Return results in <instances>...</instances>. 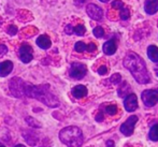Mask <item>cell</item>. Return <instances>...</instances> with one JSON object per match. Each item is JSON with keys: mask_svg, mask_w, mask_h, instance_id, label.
Returning <instances> with one entry per match:
<instances>
[{"mask_svg": "<svg viewBox=\"0 0 158 147\" xmlns=\"http://www.w3.org/2000/svg\"><path fill=\"white\" fill-rule=\"evenodd\" d=\"M124 67L130 71L131 75L139 84L150 83L151 77L146 69L145 62L135 53H128L124 58Z\"/></svg>", "mask_w": 158, "mask_h": 147, "instance_id": "cell-1", "label": "cell"}, {"mask_svg": "<svg viewBox=\"0 0 158 147\" xmlns=\"http://www.w3.org/2000/svg\"><path fill=\"white\" fill-rule=\"evenodd\" d=\"M48 85H32L30 83L24 82L23 84V96H27L30 98L41 101L45 105L50 108H57L59 105V101L54 95L50 91Z\"/></svg>", "mask_w": 158, "mask_h": 147, "instance_id": "cell-2", "label": "cell"}, {"mask_svg": "<svg viewBox=\"0 0 158 147\" xmlns=\"http://www.w3.org/2000/svg\"><path fill=\"white\" fill-rule=\"evenodd\" d=\"M59 139L68 147H81L83 144V133L75 126L66 127L59 132Z\"/></svg>", "mask_w": 158, "mask_h": 147, "instance_id": "cell-3", "label": "cell"}, {"mask_svg": "<svg viewBox=\"0 0 158 147\" xmlns=\"http://www.w3.org/2000/svg\"><path fill=\"white\" fill-rule=\"evenodd\" d=\"M142 101L148 108H152L158 102V88L157 89H146L141 95Z\"/></svg>", "mask_w": 158, "mask_h": 147, "instance_id": "cell-4", "label": "cell"}, {"mask_svg": "<svg viewBox=\"0 0 158 147\" xmlns=\"http://www.w3.org/2000/svg\"><path fill=\"white\" fill-rule=\"evenodd\" d=\"M87 73V68H86L85 64L80 63V62H73L70 67V71H69V74L72 79L74 80H81Z\"/></svg>", "mask_w": 158, "mask_h": 147, "instance_id": "cell-5", "label": "cell"}, {"mask_svg": "<svg viewBox=\"0 0 158 147\" xmlns=\"http://www.w3.org/2000/svg\"><path fill=\"white\" fill-rule=\"evenodd\" d=\"M23 84L24 81L19 77H13L10 81L9 87H10V91L14 97L22 98L23 96Z\"/></svg>", "mask_w": 158, "mask_h": 147, "instance_id": "cell-6", "label": "cell"}, {"mask_svg": "<svg viewBox=\"0 0 158 147\" xmlns=\"http://www.w3.org/2000/svg\"><path fill=\"white\" fill-rule=\"evenodd\" d=\"M138 121V116L135 115H132L124 122L123 125L121 126V132L123 133L124 135L126 137H130L133 132V129H135V126Z\"/></svg>", "mask_w": 158, "mask_h": 147, "instance_id": "cell-7", "label": "cell"}, {"mask_svg": "<svg viewBox=\"0 0 158 147\" xmlns=\"http://www.w3.org/2000/svg\"><path fill=\"white\" fill-rule=\"evenodd\" d=\"M86 12H87L88 16L92 19L95 21H100L103 17V12H102V9L99 8L98 6H96L94 3H89L86 6Z\"/></svg>", "mask_w": 158, "mask_h": 147, "instance_id": "cell-8", "label": "cell"}, {"mask_svg": "<svg viewBox=\"0 0 158 147\" xmlns=\"http://www.w3.org/2000/svg\"><path fill=\"white\" fill-rule=\"evenodd\" d=\"M19 58L24 63H28L32 60V48L29 44L24 43L19 47Z\"/></svg>", "mask_w": 158, "mask_h": 147, "instance_id": "cell-9", "label": "cell"}, {"mask_svg": "<svg viewBox=\"0 0 158 147\" xmlns=\"http://www.w3.org/2000/svg\"><path fill=\"white\" fill-rule=\"evenodd\" d=\"M124 106L127 112H133L135 110H137L138 108V99L137 96L135 93H130L126 97L125 101H124Z\"/></svg>", "mask_w": 158, "mask_h": 147, "instance_id": "cell-10", "label": "cell"}, {"mask_svg": "<svg viewBox=\"0 0 158 147\" xmlns=\"http://www.w3.org/2000/svg\"><path fill=\"white\" fill-rule=\"evenodd\" d=\"M23 137L25 139V141L27 142V144L31 146H35V144L39 141V135L35 132V131L31 130H26L23 131Z\"/></svg>", "mask_w": 158, "mask_h": 147, "instance_id": "cell-11", "label": "cell"}, {"mask_svg": "<svg viewBox=\"0 0 158 147\" xmlns=\"http://www.w3.org/2000/svg\"><path fill=\"white\" fill-rule=\"evenodd\" d=\"M144 10L148 14L153 15L158 11V0H145Z\"/></svg>", "mask_w": 158, "mask_h": 147, "instance_id": "cell-12", "label": "cell"}, {"mask_svg": "<svg viewBox=\"0 0 158 147\" xmlns=\"http://www.w3.org/2000/svg\"><path fill=\"white\" fill-rule=\"evenodd\" d=\"M13 70V62L10 60H6L0 63V76L4 77L6 75H9L11 73V71Z\"/></svg>", "mask_w": 158, "mask_h": 147, "instance_id": "cell-13", "label": "cell"}, {"mask_svg": "<svg viewBox=\"0 0 158 147\" xmlns=\"http://www.w3.org/2000/svg\"><path fill=\"white\" fill-rule=\"evenodd\" d=\"M37 45L39 46L40 48H42V50H48V48L51 47V45H52V42H51V39L48 37V35H40V37H38L37 39Z\"/></svg>", "mask_w": 158, "mask_h": 147, "instance_id": "cell-14", "label": "cell"}, {"mask_svg": "<svg viewBox=\"0 0 158 147\" xmlns=\"http://www.w3.org/2000/svg\"><path fill=\"white\" fill-rule=\"evenodd\" d=\"M102 50L103 53L106 55H113L116 52V43H115V40H109L102 46Z\"/></svg>", "mask_w": 158, "mask_h": 147, "instance_id": "cell-15", "label": "cell"}, {"mask_svg": "<svg viewBox=\"0 0 158 147\" xmlns=\"http://www.w3.org/2000/svg\"><path fill=\"white\" fill-rule=\"evenodd\" d=\"M72 95L77 99H81L87 96V88L83 85H77L72 89Z\"/></svg>", "mask_w": 158, "mask_h": 147, "instance_id": "cell-16", "label": "cell"}, {"mask_svg": "<svg viewBox=\"0 0 158 147\" xmlns=\"http://www.w3.org/2000/svg\"><path fill=\"white\" fill-rule=\"evenodd\" d=\"M148 56L153 62H158V47L155 45H150L148 47Z\"/></svg>", "mask_w": 158, "mask_h": 147, "instance_id": "cell-17", "label": "cell"}, {"mask_svg": "<svg viewBox=\"0 0 158 147\" xmlns=\"http://www.w3.org/2000/svg\"><path fill=\"white\" fill-rule=\"evenodd\" d=\"M148 137H150L151 141H154V142L158 141V124L154 125L151 128L150 133H148Z\"/></svg>", "mask_w": 158, "mask_h": 147, "instance_id": "cell-18", "label": "cell"}, {"mask_svg": "<svg viewBox=\"0 0 158 147\" xmlns=\"http://www.w3.org/2000/svg\"><path fill=\"white\" fill-rule=\"evenodd\" d=\"M11 139L10 133L6 130V128H1L0 129V141L1 142H9Z\"/></svg>", "mask_w": 158, "mask_h": 147, "instance_id": "cell-19", "label": "cell"}, {"mask_svg": "<svg viewBox=\"0 0 158 147\" xmlns=\"http://www.w3.org/2000/svg\"><path fill=\"white\" fill-rule=\"evenodd\" d=\"M119 15H121V18L123 19V21H126V19L129 18V16H130V12H129V9L127 8V6H123V8L119 10Z\"/></svg>", "mask_w": 158, "mask_h": 147, "instance_id": "cell-20", "label": "cell"}, {"mask_svg": "<svg viewBox=\"0 0 158 147\" xmlns=\"http://www.w3.org/2000/svg\"><path fill=\"white\" fill-rule=\"evenodd\" d=\"M25 120L27 121V124L29 125L30 127H32V128H41V124H39V121H38V120H35V118L26 117Z\"/></svg>", "mask_w": 158, "mask_h": 147, "instance_id": "cell-21", "label": "cell"}, {"mask_svg": "<svg viewBox=\"0 0 158 147\" xmlns=\"http://www.w3.org/2000/svg\"><path fill=\"white\" fill-rule=\"evenodd\" d=\"M86 46H87V45H86L84 42L79 41V42H77V43H75L74 50L77 51V53H83V52H85V51H86Z\"/></svg>", "mask_w": 158, "mask_h": 147, "instance_id": "cell-22", "label": "cell"}, {"mask_svg": "<svg viewBox=\"0 0 158 147\" xmlns=\"http://www.w3.org/2000/svg\"><path fill=\"white\" fill-rule=\"evenodd\" d=\"M86 31V28L84 27L83 25H77L75 26V27H73V33H75V35H83L84 33H85Z\"/></svg>", "mask_w": 158, "mask_h": 147, "instance_id": "cell-23", "label": "cell"}, {"mask_svg": "<svg viewBox=\"0 0 158 147\" xmlns=\"http://www.w3.org/2000/svg\"><path fill=\"white\" fill-rule=\"evenodd\" d=\"M93 33H94V35L96 38H102L104 35V30L102 27H100V26H97V27L94 28V30H93Z\"/></svg>", "mask_w": 158, "mask_h": 147, "instance_id": "cell-24", "label": "cell"}, {"mask_svg": "<svg viewBox=\"0 0 158 147\" xmlns=\"http://www.w3.org/2000/svg\"><path fill=\"white\" fill-rule=\"evenodd\" d=\"M127 86H128V84H127L126 82H125V83H123V85H122V87L118 89V91H117V92H118L119 97H124V96L127 95V92H128V91L130 90V87L126 89Z\"/></svg>", "mask_w": 158, "mask_h": 147, "instance_id": "cell-25", "label": "cell"}, {"mask_svg": "<svg viewBox=\"0 0 158 147\" xmlns=\"http://www.w3.org/2000/svg\"><path fill=\"white\" fill-rule=\"evenodd\" d=\"M106 112L110 115H115L117 113V106L112 104V105H108L106 108Z\"/></svg>", "mask_w": 158, "mask_h": 147, "instance_id": "cell-26", "label": "cell"}, {"mask_svg": "<svg viewBox=\"0 0 158 147\" xmlns=\"http://www.w3.org/2000/svg\"><path fill=\"white\" fill-rule=\"evenodd\" d=\"M111 6H112L113 9H117V10H121L123 6H125V4H124L123 1H121V0H115V1H113L112 3H111Z\"/></svg>", "mask_w": 158, "mask_h": 147, "instance_id": "cell-27", "label": "cell"}, {"mask_svg": "<svg viewBox=\"0 0 158 147\" xmlns=\"http://www.w3.org/2000/svg\"><path fill=\"white\" fill-rule=\"evenodd\" d=\"M110 81H111V83H113V84H118L119 82L122 81L121 74H118V73H115V74H113L112 76H111Z\"/></svg>", "mask_w": 158, "mask_h": 147, "instance_id": "cell-28", "label": "cell"}, {"mask_svg": "<svg viewBox=\"0 0 158 147\" xmlns=\"http://www.w3.org/2000/svg\"><path fill=\"white\" fill-rule=\"evenodd\" d=\"M8 33L10 35H15L17 33V31H19V29H17V27L16 26H14V25H10L8 27Z\"/></svg>", "mask_w": 158, "mask_h": 147, "instance_id": "cell-29", "label": "cell"}, {"mask_svg": "<svg viewBox=\"0 0 158 147\" xmlns=\"http://www.w3.org/2000/svg\"><path fill=\"white\" fill-rule=\"evenodd\" d=\"M96 50H97V46H96L95 43H89L87 46H86V51H87V52H89V53L95 52Z\"/></svg>", "mask_w": 158, "mask_h": 147, "instance_id": "cell-30", "label": "cell"}, {"mask_svg": "<svg viewBox=\"0 0 158 147\" xmlns=\"http://www.w3.org/2000/svg\"><path fill=\"white\" fill-rule=\"evenodd\" d=\"M98 73H99L100 75H104L108 73V68H106V66H101L99 69H98Z\"/></svg>", "mask_w": 158, "mask_h": 147, "instance_id": "cell-31", "label": "cell"}, {"mask_svg": "<svg viewBox=\"0 0 158 147\" xmlns=\"http://www.w3.org/2000/svg\"><path fill=\"white\" fill-rule=\"evenodd\" d=\"M64 32H66L67 35H72V33H73V27H72V25H67L66 28H64Z\"/></svg>", "mask_w": 158, "mask_h": 147, "instance_id": "cell-32", "label": "cell"}, {"mask_svg": "<svg viewBox=\"0 0 158 147\" xmlns=\"http://www.w3.org/2000/svg\"><path fill=\"white\" fill-rule=\"evenodd\" d=\"M6 53H8V47L6 45H3V44H1L0 45V55H4Z\"/></svg>", "mask_w": 158, "mask_h": 147, "instance_id": "cell-33", "label": "cell"}, {"mask_svg": "<svg viewBox=\"0 0 158 147\" xmlns=\"http://www.w3.org/2000/svg\"><path fill=\"white\" fill-rule=\"evenodd\" d=\"M96 120H97V121H102V120H103V114H102L101 112L98 113V115L96 116Z\"/></svg>", "mask_w": 158, "mask_h": 147, "instance_id": "cell-34", "label": "cell"}, {"mask_svg": "<svg viewBox=\"0 0 158 147\" xmlns=\"http://www.w3.org/2000/svg\"><path fill=\"white\" fill-rule=\"evenodd\" d=\"M106 146H108V147H114V143H113V141H108V142H106Z\"/></svg>", "mask_w": 158, "mask_h": 147, "instance_id": "cell-35", "label": "cell"}, {"mask_svg": "<svg viewBox=\"0 0 158 147\" xmlns=\"http://www.w3.org/2000/svg\"><path fill=\"white\" fill-rule=\"evenodd\" d=\"M155 73H156V75H157V77H158V63L156 64V67H155Z\"/></svg>", "mask_w": 158, "mask_h": 147, "instance_id": "cell-36", "label": "cell"}, {"mask_svg": "<svg viewBox=\"0 0 158 147\" xmlns=\"http://www.w3.org/2000/svg\"><path fill=\"white\" fill-rule=\"evenodd\" d=\"M14 147H25L24 145H22V144H19V145H15Z\"/></svg>", "mask_w": 158, "mask_h": 147, "instance_id": "cell-37", "label": "cell"}, {"mask_svg": "<svg viewBox=\"0 0 158 147\" xmlns=\"http://www.w3.org/2000/svg\"><path fill=\"white\" fill-rule=\"evenodd\" d=\"M99 1H101V2H104V3H106V2H109V1H110V0H99Z\"/></svg>", "mask_w": 158, "mask_h": 147, "instance_id": "cell-38", "label": "cell"}, {"mask_svg": "<svg viewBox=\"0 0 158 147\" xmlns=\"http://www.w3.org/2000/svg\"><path fill=\"white\" fill-rule=\"evenodd\" d=\"M0 147H6L4 145H2V144H0Z\"/></svg>", "mask_w": 158, "mask_h": 147, "instance_id": "cell-39", "label": "cell"}, {"mask_svg": "<svg viewBox=\"0 0 158 147\" xmlns=\"http://www.w3.org/2000/svg\"><path fill=\"white\" fill-rule=\"evenodd\" d=\"M41 147H45V146H41Z\"/></svg>", "mask_w": 158, "mask_h": 147, "instance_id": "cell-40", "label": "cell"}]
</instances>
